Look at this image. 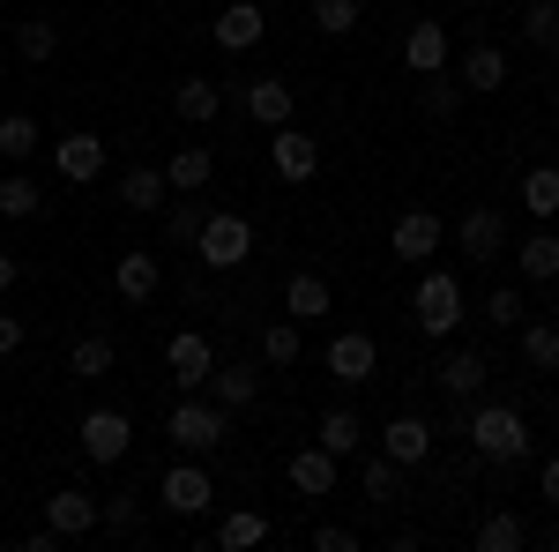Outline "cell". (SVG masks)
Listing matches in <instances>:
<instances>
[{"label": "cell", "mask_w": 559, "mask_h": 552, "mask_svg": "<svg viewBox=\"0 0 559 552\" xmlns=\"http://www.w3.org/2000/svg\"><path fill=\"white\" fill-rule=\"evenodd\" d=\"M97 530H134V493H112V501H97Z\"/></svg>", "instance_id": "obj_44"}, {"label": "cell", "mask_w": 559, "mask_h": 552, "mask_svg": "<svg viewBox=\"0 0 559 552\" xmlns=\"http://www.w3.org/2000/svg\"><path fill=\"white\" fill-rule=\"evenodd\" d=\"M471 90L463 83H448V75H418V105H426L432 120H455V105H463Z\"/></svg>", "instance_id": "obj_39"}, {"label": "cell", "mask_w": 559, "mask_h": 552, "mask_svg": "<svg viewBox=\"0 0 559 552\" xmlns=\"http://www.w3.org/2000/svg\"><path fill=\"white\" fill-rule=\"evenodd\" d=\"M173 113L187 120V128H210L216 113H224V90H216L210 75H179L173 83Z\"/></svg>", "instance_id": "obj_25"}, {"label": "cell", "mask_w": 559, "mask_h": 552, "mask_svg": "<svg viewBox=\"0 0 559 552\" xmlns=\"http://www.w3.org/2000/svg\"><path fill=\"white\" fill-rule=\"evenodd\" d=\"M299 337H306V321H269L261 329V366H299Z\"/></svg>", "instance_id": "obj_34"}, {"label": "cell", "mask_w": 559, "mask_h": 552, "mask_svg": "<svg viewBox=\"0 0 559 552\" xmlns=\"http://www.w3.org/2000/svg\"><path fill=\"white\" fill-rule=\"evenodd\" d=\"M358 485H366V501H395L403 493V463L373 456V463H358Z\"/></svg>", "instance_id": "obj_41"}, {"label": "cell", "mask_w": 559, "mask_h": 552, "mask_svg": "<svg viewBox=\"0 0 559 552\" xmlns=\"http://www.w3.org/2000/svg\"><path fill=\"white\" fill-rule=\"evenodd\" d=\"M210 179H216V157L202 150V142H179L173 165H165V187H173V195H202Z\"/></svg>", "instance_id": "obj_27"}, {"label": "cell", "mask_w": 559, "mask_h": 552, "mask_svg": "<svg viewBox=\"0 0 559 552\" xmlns=\"http://www.w3.org/2000/svg\"><path fill=\"white\" fill-rule=\"evenodd\" d=\"M216 396V403H224V411H247V403H254L261 396V366L254 359H216L210 366V381H202Z\"/></svg>", "instance_id": "obj_13"}, {"label": "cell", "mask_w": 559, "mask_h": 552, "mask_svg": "<svg viewBox=\"0 0 559 552\" xmlns=\"http://www.w3.org/2000/svg\"><path fill=\"white\" fill-rule=\"evenodd\" d=\"M157 501L179 515V522H194V515H210L216 508V478L202 463H173L165 478H157Z\"/></svg>", "instance_id": "obj_5"}, {"label": "cell", "mask_w": 559, "mask_h": 552, "mask_svg": "<svg viewBox=\"0 0 559 552\" xmlns=\"http://www.w3.org/2000/svg\"><path fill=\"white\" fill-rule=\"evenodd\" d=\"M515 261H522V277H530V284H559V232H530Z\"/></svg>", "instance_id": "obj_33"}, {"label": "cell", "mask_w": 559, "mask_h": 552, "mask_svg": "<svg viewBox=\"0 0 559 552\" xmlns=\"http://www.w3.org/2000/svg\"><path fill=\"white\" fill-rule=\"evenodd\" d=\"M52 172H60V179H68V187H90V179H97V172H105V134H60V142H52Z\"/></svg>", "instance_id": "obj_12"}, {"label": "cell", "mask_w": 559, "mask_h": 552, "mask_svg": "<svg viewBox=\"0 0 559 552\" xmlns=\"http://www.w3.org/2000/svg\"><path fill=\"white\" fill-rule=\"evenodd\" d=\"M313 441H321V448H329L336 463H350V456L366 448V425H358V411H344V403H336V411H321V425H313Z\"/></svg>", "instance_id": "obj_28"}, {"label": "cell", "mask_w": 559, "mask_h": 552, "mask_svg": "<svg viewBox=\"0 0 559 552\" xmlns=\"http://www.w3.org/2000/svg\"><path fill=\"white\" fill-rule=\"evenodd\" d=\"M31 150H38V120H31V113H0V157L23 165Z\"/></svg>", "instance_id": "obj_37"}, {"label": "cell", "mask_w": 559, "mask_h": 552, "mask_svg": "<svg viewBox=\"0 0 559 552\" xmlns=\"http://www.w3.org/2000/svg\"><path fill=\"white\" fill-rule=\"evenodd\" d=\"M269 165H276V179H284V187H306V179L321 172V142L284 120V128H269Z\"/></svg>", "instance_id": "obj_6"}, {"label": "cell", "mask_w": 559, "mask_h": 552, "mask_svg": "<svg viewBox=\"0 0 559 552\" xmlns=\"http://www.w3.org/2000/svg\"><path fill=\"white\" fill-rule=\"evenodd\" d=\"M329 306H336V292H329L321 269H292L284 277V314L292 321H329Z\"/></svg>", "instance_id": "obj_16"}, {"label": "cell", "mask_w": 559, "mask_h": 552, "mask_svg": "<svg viewBox=\"0 0 559 552\" xmlns=\"http://www.w3.org/2000/svg\"><path fill=\"white\" fill-rule=\"evenodd\" d=\"M329 374H336L344 388L373 381V374H381V343L366 337V329H344V337H329Z\"/></svg>", "instance_id": "obj_9"}, {"label": "cell", "mask_w": 559, "mask_h": 552, "mask_svg": "<svg viewBox=\"0 0 559 552\" xmlns=\"http://www.w3.org/2000/svg\"><path fill=\"white\" fill-rule=\"evenodd\" d=\"M455 83H463V90H477V97H492V90L508 83V52H500L492 38H477L471 52H463V68H455Z\"/></svg>", "instance_id": "obj_23"}, {"label": "cell", "mask_w": 559, "mask_h": 552, "mask_svg": "<svg viewBox=\"0 0 559 552\" xmlns=\"http://www.w3.org/2000/svg\"><path fill=\"white\" fill-rule=\"evenodd\" d=\"M522 366L530 374H559V321H522Z\"/></svg>", "instance_id": "obj_30"}, {"label": "cell", "mask_w": 559, "mask_h": 552, "mask_svg": "<svg viewBox=\"0 0 559 552\" xmlns=\"http://www.w3.org/2000/svg\"><path fill=\"white\" fill-rule=\"evenodd\" d=\"M165 366H173L179 396H187V388H202V381H210V366H216L210 337H202V329H173V337H165Z\"/></svg>", "instance_id": "obj_10"}, {"label": "cell", "mask_w": 559, "mask_h": 552, "mask_svg": "<svg viewBox=\"0 0 559 552\" xmlns=\"http://www.w3.org/2000/svg\"><path fill=\"white\" fill-rule=\"evenodd\" d=\"M157 284H165L157 255H120V261H112V292L128 298V306H150V298H157Z\"/></svg>", "instance_id": "obj_26"}, {"label": "cell", "mask_w": 559, "mask_h": 552, "mask_svg": "<svg viewBox=\"0 0 559 552\" xmlns=\"http://www.w3.org/2000/svg\"><path fill=\"white\" fill-rule=\"evenodd\" d=\"M165 202H173V187H165V165H128V172H120V210L157 216Z\"/></svg>", "instance_id": "obj_18"}, {"label": "cell", "mask_w": 559, "mask_h": 552, "mask_svg": "<svg viewBox=\"0 0 559 552\" xmlns=\"http://www.w3.org/2000/svg\"><path fill=\"white\" fill-rule=\"evenodd\" d=\"M471 8H492V0H471Z\"/></svg>", "instance_id": "obj_49"}, {"label": "cell", "mask_w": 559, "mask_h": 552, "mask_svg": "<svg viewBox=\"0 0 559 552\" xmlns=\"http://www.w3.org/2000/svg\"><path fill=\"white\" fill-rule=\"evenodd\" d=\"M15 52H23L31 68H45V60L60 52V23H52V15H23V23H15Z\"/></svg>", "instance_id": "obj_32"}, {"label": "cell", "mask_w": 559, "mask_h": 552, "mask_svg": "<svg viewBox=\"0 0 559 552\" xmlns=\"http://www.w3.org/2000/svg\"><path fill=\"white\" fill-rule=\"evenodd\" d=\"M537 501L559 508V456H545V470H537Z\"/></svg>", "instance_id": "obj_46"}, {"label": "cell", "mask_w": 559, "mask_h": 552, "mask_svg": "<svg viewBox=\"0 0 559 552\" xmlns=\"http://www.w3.org/2000/svg\"><path fill=\"white\" fill-rule=\"evenodd\" d=\"M157 216H165V239H173V247H194V239H202V216H210V210H202V202H179V210L165 202Z\"/></svg>", "instance_id": "obj_40"}, {"label": "cell", "mask_w": 559, "mask_h": 552, "mask_svg": "<svg viewBox=\"0 0 559 552\" xmlns=\"http://www.w3.org/2000/svg\"><path fill=\"white\" fill-rule=\"evenodd\" d=\"M522 38L537 45V52H559V0H530L522 8Z\"/></svg>", "instance_id": "obj_36"}, {"label": "cell", "mask_w": 559, "mask_h": 552, "mask_svg": "<svg viewBox=\"0 0 559 552\" xmlns=\"http://www.w3.org/2000/svg\"><path fill=\"white\" fill-rule=\"evenodd\" d=\"M210 38L224 45V52H254V45L269 38V15H261L254 0H231V8H224V15L210 23Z\"/></svg>", "instance_id": "obj_15"}, {"label": "cell", "mask_w": 559, "mask_h": 552, "mask_svg": "<svg viewBox=\"0 0 559 552\" xmlns=\"http://www.w3.org/2000/svg\"><path fill=\"white\" fill-rule=\"evenodd\" d=\"M381 456H388V463H403V470H418L432 456V425L426 419H388L381 425Z\"/></svg>", "instance_id": "obj_20"}, {"label": "cell", "mask_w": 559, "mask_h": 552, "mask_svg": "<svg viewBox=\"0 0 559 552\" xmlns=\"http://www.w3.org/2000/svg\"><path fill=\"white\" fill-rule=\"evenodd\" d=\"M336 456L321 448V441H306V448H292V463H284V478H292V493H306V501H329L336 493Z\"/></svg>", "instance_id": "obj_11"}, {"label": "cell", "mask_w": 559, "mask_h": 552, "mask_svg": "<svg viewBox=\"0 0 559 552\" xmlns=\"http://www.w3.org/2000/svg\"><path fill=\"white\" fill-rule=\"evenodd\" d=\"M463 411V441H471L485 463H522L530 456V419H522L515 403H455Z\"/></svg>", "instance_id": "obj_1"}, {"label": "cell", "mask_w": 559, "mask_h": 552, "mask_svg": "<svg viewBox=\"0 0 559 552\" xmlns=\"http://www.w3.org/2000/svg\"><path fill=\"white\" fill-rule=\"evenodd\" d=\"M15 277H23V261H15V255H0V292H15Z\"/></svg>", "instance_id": "obj_48"}, {"label": "cell", "mask_w": 559, "mask_h": 552, "mask_svg": "<svg viewBox=\"0 0 559 552\" xmlns=\"http://www.w3.org/2000/svg\"><path fill=\"white\" fill-rule=\"evenodd\" d=\"M68 374H75V381H105V374H112V337H75Z\"/></svg>", "instance_id": "obj_35"}, {"label": "cell", "mask_w": 559, "mask_h": 552, "mask_svg": "<svg viewBox=\"0 0 559 552\" xmlns=\"http://www.w3.org/2000/svg\"><path fill=\"white\" fill-rule=\"evenodd\" d=\"M165 433H173L187 456H210V448H224V433H231V411H224L216 396L202 403V396L187 388V396L173 403V419H165Z\"/></svg>", "instance_id": "obj_2"}, {"label": "cell", "mask_w": 559, "mask_h": 552, "mask_svg": "<svg viewBox=\"0 0 559 552\" xmlns=\"http://www.w3.org/2000/svg\"><path fill=\"white\" fill-rule=\"evenodd\" d=\"M455 247H463L471 261H492L500 247H508V224H500V210H485V202H477V210H463V224H455Z\"/></svg>", "instance_id": "obj_19"}, {"label": "cell", "mask_w": 559, "mask_h": 552, "mask_svg": "<svg viewBox=\"0 0 559 552\" xmlns=\"http://www.w3.org/2000/svg\"><path fill=\"white\" fill-rule=\"evenodd\" d=\"M358 545V530H344V522H321V530H313V552H350Z\"/></svg>", "instance_id": "obj_45"}, {"label": "cell", "mask_w": 559, "mask_h": 552, "mask_svg": "<svg viewBox=\"0 0 559 552\" xmlns=\"http://www.w3.org/2000/svg\"><path fill=\"white\" fill-rule=\"evenodd\" d=\"M485 321H492V329H522V321H530L522 292H492V298H485Z\"/></svg>", "instance_id": "obj_43"}, {"label": "cell", "mask_w": 559, "mask_h": 552, "mask_svg": "<svg viewBox=\"0 0 559 552\" xmlns=\"http://www.w3.org/2000/svg\"><path fill=\"white\" fill-rule=\"evenodd\" d=\"M134 448V425H128V411H90L83 419V463H97V470H112L120 456Z\"/></svg>", "instance_id": "obj_8"}, {"label": "cell", "mask_w": 559, "mask_h": 552, "mask_svg": "<svg viewBox=\"0 0 559 552\" xmlns=\"http://www.w3.org/2000/svg\"><path fill=\"white\" fill-rule=\"evenodd\" d=\"M515 195H522V210L537 216V224H552L559 216V165H530Z\"/></svg>", "instance_id": "obj_29"}, {"label": "cell", "mask_w": 559, "mask_h": 552, "mask_svg": "<svg viewBox=\"0 0 559 552\" xmlns=\"http://www.w3.org/2000/svg\"><path fill=\"white\" fill-rule=\"evenodd\" d=\"M403 68L411 75H448V31L440 23H411L403 31Z\"/></svg>", "instance_id": "obj_22"}, {"label": "cell", "mask_w": 559, "mask_h": 552, "mask_svg": "<svg viewBox=\"0 0 559 552\" xmlns=\"http://www.w3.org/2000/svg\"><path fill=\"white\" fill-rule=\"evenodd\" d=\"M216 545H224V552L269 545V515H261V508H231V515H224V522H216Z\"/></svg>", "instance_id": "obj_31"}, {"label": "cell", "mask_w": 559, "mask_h": 552, "mask_svg": "<svg viewBox=\"0 0 559 552\" xmlns=\"http://www.w3.org/2000/svg\"><path fill=\"white\" fill-rule=\"evenodd\" d=\"M38 210H45L38 179H23V172H8V179H0V216H15V224H23V216H38Z\"/></svg>", "instance_id": "obj_38"}, {"label": "cell", "mask_w": 559, "mask_h": 552, "mask_svg": "<svg viewBox=\"0 0 559 552\" xmlns=\"http://www.w3.org/2000/svg\"><path fill=\"white\" fill-rule=\"evenodd\" d=\"M485 381H492V366H485L477 351H448V359H440V396H448V403H477Z\"/></svg>", "instance_id": "obj_24"}, {"label": "cell", "mask_w": 559, "mask_h": 552, "mask_svg": "<svg viewBox=\"0 0 559 552\" xmlns=\"http://www.w3.org/2000/svg\"><path fill=\"white\" fill-rule=\"evenodd\" d=\"M313 31L321 38H350L358 31V0H313Z\"/></svg>", "instance_id": "obj_42"}, {"label": "cell", "mask_w": 559, "mask_h": 552, "mask_svg": "<svg viewBox=\"0 0 559 552\" xmlns=\"http://www.w3.org/2000/svg\"><path fill=\"white\" fill-rule=\"evenodd\" d=\"M411 314H418L426 337H455V329H463V284H455V269H426Z\"/></svg>", "instance_id": "obj_4"}, {"label": "cell", "mask_w": 559, "mask_h": 552, "mask_svg": "<svg viewBox=\"0 0 559 552\" xmlns=\"http://www.w3.org/2000/svg\"><path fill=\"white\" fill-rule=\"evenodd\" d=\"M23 337H31V329H23L15 314H0V359H8V351H23Z\"/></svg>", "instance_id": "obj_47"}, {"label": "cell", "mask_w": 559, "mask_h": 552, "mask_svg": "<svg viewBox=\"0 0 559 552\" xmlns=\"http://www.w3.org/2000/svg\"><path fill=\"white\" fill-rule=\"evenodd\" d=\"M194 255H202V269H216V277H224V269H239V261L254 255V224H247L239 210H210V216H202Z\"/></svg>", "instance_id": "obj_3"}, {"label": "cell", "mask_w": 559, "mask_h": 552, "mask_svg": "<svg viewBox=\"0 0 559 552\" xmlns=\"http://www.w3.org/2000/svg\"><path fill=\"white\" fill-rule=\"evenodd\" d=\"M239 113H247V120H261V128H284V120L299 113V90L284 83V75H261V83H247Z\"/></svg>", "instance_id": "obj_14"}, {"label": "cell", "mask_w": 559, "mask_h": 552, "mask_svg": "<svg viewBox=\"0 0 559 552\" xmlns=\"http://www.w3.org/2000/svg\"><path fill=\"white\" fill-rule=\"evenodd\" d=\"M440 239H448V224H440L432 210H403L395 224H388V255L395 261H432Z\"/></svg>", "instance_id": "obj_7"}, {"label": "cell", "mask_w": 559, "mask_h": 552, "mask_svg": "<svg viewBox=\"0 0 559 552\" xmlns=\"http://www.w3.org/2000/svg\"><path fill=\"white\" fill-rule=\"evenodd\" d=\"M45 522H52L60 538H90V530H97V493H83V485H60V493L45 501Z\"/></svg>", "instance_id": "obj_17"}, {"label": "cell", "mask_w": 559, "mask_h": 552, "mask_svg": "<svg viewBox=\"0 0 559 552\" xmlns=\"http://www.w3.org/2000/svg\"><path fill=\"white\" fill-rule=\"evenodd\" d=\"M530 522H522L515 508H492V515H477V530H471V545L477 552H530Z\"/></svg>", "instance_id": "obj_21"}]
</instances>
